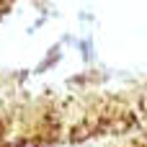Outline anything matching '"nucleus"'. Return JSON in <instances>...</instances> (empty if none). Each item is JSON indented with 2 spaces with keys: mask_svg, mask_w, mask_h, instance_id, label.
<instances>
[{
  "mask_svg": "<svg viewBox=\"0 0 147 147\" xmlns=\"http://www.w3.org/2000/svg\"><path fill=\"white\" fill-rule=\"evenodd\" d=\"M129 147H147L145 142H137V145H129Z\"/></svg>",
  "mask_w": 147,
  "mask_h": 147,
  "instance_id": "1",
  "label": "nucleus"
}]
</instances>
